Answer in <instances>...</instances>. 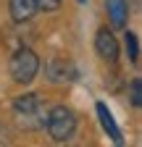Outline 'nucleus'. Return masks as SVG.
Instances as JSON below:
<instances>
[{
  "label": "nucleus",
  "mask_w": 142,
  "mask_h": 147,
  "mask_svg": "<svg viewBox=\"0 0 142 147\" xmlns=\"http://www.w3.org/2000/svg\"><path fill=\"white\" fill-rule=\"evenodd\" d=\"M47 134L55 139V142H68L71 137H74L76 131V116H74V110L66 108V105H55L47 113Z\"/></svg>",
  "instance_id": "obj_1"
},
{
  "label": "nucleus",
  "mask_w": 142,
  "mask_h": 147,
  "mask_svg": "<svg viewBox=\"0 0 142 147\" xmlns=\"http://www.w3.org/2000/svg\"><path fill=\"white\" fill-rule=\"evenodd\" d=\"M8 71H11V79H13L16 84H29V82L40 74V58H37L29 47H21V50L13 53Z\"/></svg>",
  "instance_id": "obj_2"
},
{
  "label": "nucleus",
  "mask_w": 142,
  "mask_h": 147,
  "mask_svg": "<svg viewBox=\"0 0 142 147\" xmlns=\"http://www.w3.org/2000/svg\"><path fill=\"white\" fill-rule=\"evenodd\" d=\"M45 74H47V79L53 84H71V82L79 76L76 66L71 63V61H66V58H53V61H47Z\"/></svg>",
  "instance_id": "obj_3"
},
{
  "label": "nucleus",
  "mask_w": 142,
  "mask_h": 147,
  "mask_svg": "<svg viewBox=\"0 0 142 147\" xmlns=\"http://www.w3.org/2000/svg\"><path fill=\"white\" fill-rule=\"evenodd\" d=\"M95 50H97V55L103 61H116L118 58V45H116V37L108 32V29H100L97 34H95Z\"/></svg>",
  "instance_id": "obj_4"
},
{
  "label": "nucleus",
  "mask_w": 142,
  "mask_h": 147,
  "mask_svg": "<svg viewBox=\"0 0 142 147\" xmlns=\"http://www.w3.org/2000/svg\"><path fill=\"white\" fill-rule=\"evenodd\" d=\"M13 110H16V116H19L21 121L37 116V110H40V97H37V95H21V97H16V100H13Z\"/></svg>",
  "instance_id": "obj_5"
},
{
  "label": "nucleus",
  "mask_w": 142,
  "mask_h": 147,
  "mask_svg": "<svg viewBox=\"0 0 142 147\" xmlns=\"http://www.w3.org/2000/svg\"><path fill=\"white\" fill-rule=\"evenodd\" d=\"M11 8V18L13 21H29V18H34V13H37V0H11L8 3Z\"/></svg>",
  "instance_id": "obj_6"
},
{
  "label": "nucleus",
  "mask_w": 142,
  "mask_h": 147,
  "mask_svg": "<svg viewBox=\"0 0 142 147\" xmlns=\"http://www.w3.org/2000/svg\"><path fill=\"white\" fill-rule=\"evenodd\" d=\"M105 11H108V18L116 29L126 26V16H129V5L126 0H105Z\"/></svg>",
  "instance_id": "obj_7"
},
{
  "label": "nucleus",
  "mask_w": 142,
  "mask_h": 147,
  "mask_svg": "<svg viewBox=\"0 0 142 147\" xmlns=\"http://www.w3.org/2000/svg\"><path fill=\"white\" fill-rule=\"evenodd\" d=\"M95 110H97V118H100L103 129L108 131V137H111L116 144H121V131H118V126H116V121H113V116H111L108 105H105V102H97V105H95Z\"/></svg>",
  "instance_id": "obj_8"
},
{
  "label": "nucleus",
  "mask_w": 142,
  "mask_h": 147,
  "mask_svg": "<svg viewBox=\"0 0 142 147\" xmlns=\"http://www.w3.org/2000/svg\"><path fill=\"white\" fill-rule=\"evenodd\" d=\"M126 53H129V61H137L139 47H137V34L134 32H126Z\"/></svg>",
  "instance_id": "obj_9"
},
{
  "label": "nucleus",
  "mask_w": 142,
  "mask_h": 147,
  "mask_svg": "<svg viewBox=\"0 0 142 147\" xmlns=\"http://www.w3.org/2000/svg\"><path fill=\"white\" fill-rule=\"evenodd\" d=\"M132 102L137 108L142 105V82L139 79H132Z\"/></svg>",
  "instance_id": "obj_10"
},
{
  "label": "nucleus",
  "mask_w": 142,
  "mask_h": 147,
  "mask_svg": "<svg viewBox=\"0 0 142 147\" xmlns=\"http://www.w3.org/2000/svg\"><path fill=\"white\" fill-rule=\"evenodd\" d=\"M58 5H61V0H37V8L42 11H58Z\"/></svg>",
  "instance_id": "obj_11"
},
{
  "label": "nucleus",
  "mask_w": 142,
  "mask_h": 147,
  "mask_svg": "<svg viewBox=\"0 0 142 147\" xmlns=\"http://www.w3.org/2000/svg\"><path fill=\"white\" fill-rule=\"evenodd\" d=\"M76 3H87V0H76Z\"/></svg>",
  "instance_id": "obj_12"
}]
</instances>
